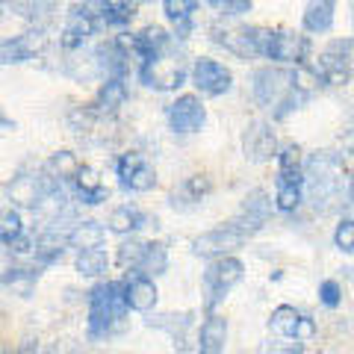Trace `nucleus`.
Segmentation results:
<instances>
[{"label":"nucleus","mask_w":354,"mask_h":354,"mask_svg":"<svg viewBox=\"0 0 354 354\" xmlns=\"http://www.w3.org/2000/svg\"><path fill=\"white\" fill-rule=\"evenodd\" d=\"M342 174H346V165H342V157L334 151H316L304 162V186L316 213L334 209V204L342 195Z\"/></svg>","instance_id":"f257e3e1"},{"label":"nucleus","mask_w":354,"mask_h":354,"mask_svg":"<svg viewBox=\"0 0 354 354\" xmlns=\"http://www.w3.org/2000/svg\"><path fill=\"white\" fill-rule=\"evenodd\" d=\"M127 298H124V283L106 281L92 286L88 292V339L109 337L121 325L127 313Z\"/></svg>","instance_id":"f03ea898"},{"label":"nucleus","mask_w":354,"mask_h":354,"mask_svg":"<svg viewBox=\"0 0 354 354\" xmlns=\"http://www.w3.org/2000/svg\"><path fill=\"white\" fill-rule=\"evenodd\" d=\"M304 201V160L298 145H283L278 151V183H274V209L295 213Z\"/></svg>","instance_id":"7ed1b4c3"},{"label":"nucleus","mask_w":354,"mask_h":354,"mask_svg":"<svg viewBox=\"0 0 354 354\" xmlns=\"http://www.w3.org/2000/svg\"><path fill=\"white\" fill-rule=\"evenodd\" d=\"M242 278H245V266H242V260L230 257V254H221V257L209 260V266L204 269V295H207L204 310L207 313H213Z\"/></svg>","instance_id":"20e7f679"},{"label":"nucleus","mask_w":354,"mask_h":354,"mask_svg":"<svg viewBox=\"0 0 354 354\" xmlns=\"http://www.w3.org/2000/svg\"><path fill=\"white\" fill-rule=\"evenodd\" d=\"M97 30H104V18H101V0H83L77 3L68 18H65V27H62V48L65 50H74V48H83V41H88Z\"/></svg>","instance_id":"39448f33"},{"label":"nucleus","mask_w":354,"mask_h":354,"mask_svg":"<svg viewBox=\"0 0 354 354\" xmlns=\"http://www.w3.org/2000/svg\"><path fill=\"white\" fill-rule=\"evenodd\" d=\"M354 65V39H337L322 50V57L316 62V80L325 86H346L351 77Z\"/></svg>","instance_id":"423d86ee"},{"label":"nucleus","mask_w":354,"mask_h":354,"mask_svg":"<svg viewBox=\"0 0 354 354\" xmlns=\"http://www.w3.org/2000/svg\"><path fill=\"white\" fill-rule=\"evenodd\" d=\"M263 57L281 65H304L310 57V39L290 30H266L263 32Z\"/></svg>","instance_id":"0eeeda50"},{"label":"nucleus","mask_w":354,"mask_h":354,"mask_svg":"<svg viewBox=\"0 0 354 354\" xmlns=\"http://www.w3.org/2000/svg\"><path fill=\"white\" fill-rule=\"evenodd\" d=\"M298 71L290 68H260L254 71V80H251V95L260 106H278L281 97L290 92L292 83H295Z\"/></svg>","instance_id":"6e6552de"},{"label":"nucleus","mask_w":354,"mask_h":354,"mask_svg":"<svg viewBox=\"0 0 354 354\" xmlns=\"http://www.w3.org/2000/svg\"><path fill=\"white\" fill-rule=\"evenodd\" d=\"M115 177L124 192H151L153 186H157V171H153L151 162L136 151H127L118 157Z\"/></svg>","instance_id":"1a4fd4ad"},{"label":"nucleus","mask_w":354,"mask_h":354,"mask_svg":"<svg viewBox=\"0 0 354 354\" xmlns=\"http://www.w3.org/2000/svg\"><path fill=\"white\" fill-rule=\"evenodd\" d=\"M263 32L260 27H213V41L225 50L236 53L239 59L263 57Z\"/></svg>","instance_id":"9d476101"},{"label":"nucleus","mask_w":354,"mask_h":354,"mask_svg":"<svg viewBox=\"0 0 354 354\" xmlns=\"http://www.w3.org/2000/svg\"><path fill=\"white\" fill-rule=\"evenodd\" d=\"M192 86L207 97H221V95L230 92V86H234V74H230V68H225L221 62L201 57L192 65Z\"/></svg>","instance_id":"9b49d317"},{"label":"nucleus","mask_w":354,"mask_h":354,"mask_svg":"<svg viewBox=\"0 0 354 354\" xmlns=\"http://www.w3.org/2000/svg\"><path fill=\"white\" fill-rule=\"evenodd\" d=\"M44 48H48V36L41 30L21 32L15 39H0V68L3 65H21V62L36 59Z\"/></svg>","instance_id":"f8f14e48"},{"label":"nucleus","mask_w":354,"mask_h":354,"mask_svg":"<svg viewBox=\"0 0 354 354\" xmlns=\"http://www.w3.org/2000/svg\"><path fill=\"white\" fill-rule=\"evenodd\" d=\"M245 239H248V236L242 234L236 225L225 221L221 227H213V230H207V234L198 236V239L192 242V248H195L198 257H221V254L236 251Z\"/></svg>","instance_id":"ddd939ff"},{"label":"nucleus","mask_w":354,"mask_h":354,"mask_svg":"<svg viewBox=\"0 0 354 354\" xmlns=\"http://www.w3.org/2000/svg\"><path fill=\"white\" fill-rule=\"evenodd\" d=\"M165 118H169V127L174 133H198L207 124V109L201 104V97L180 95L169 109H165Z\"/></svg>","instance_id":"4468645a"},{"label":"nucleus","mask_w":354,"mask_h":354,"mask_svg":"<svg viewBox=\"0 0 354 354\" xmlns=\"http://www.w3.org/2000/svg\"><path fill=\"white\" fill-rule=\"evenodd\" d=\"M269 216H272V201H269V195H266L263 189H254V192L245 198V201H242L239 213L230 218V225H236L242 234L251 239L254 234H257V230L266 227Z\"/></svg>","instance_id":"2eb2a0df"},{"label":"nucleus","mask_w":354,"mask_h":354,"mask_svg":"<svg viewBox=\"0 0 354 354\" xmlns=\"http://www.w3.org/2000/svg\"><path fill=\"white\" fill-rule=\"evenodd\" d=\"M130 50L139 57V71L157 62L162 53L171 50V36L162 27H145L139 36L130 39Z\"/></svg>","instance_id":"dca6fc26"},{"label":"nucleus","mask_w":354,"mask_h":354,"mask_svg":"<svg viewBox=\"0 0 354 354\" xmlns=\"http://www.w3.org/2000/svg\"><path fill=\"white\" fill-rule=\"evenodd\" d=\"M242 148H245V157L251 162H269L272 157H278V151H281L272 124H266V121L248 124L245 136H242Z\"/></svg>","instance_id":"f3484780"},{"label":"nucleus","mask_w":354,"mask_h":354,"mask_svg":"<svg viewBox=\"0 0 354 354\" xmlns=\"http://www.w3.org/2000/svg\"><path fill=\"white\" fill-rule=\"evenodd\" d=\"M53 183H57V180H50L44 169L39 174H18L15 180L9 183V198H12L15 204H21V207L36 209V204L41 201L44 192H48Z\"/></svg>","instance_id":"a211bd4d"},{"label":"nucleus","mask_w":354,"mask_h":354,"mask_svg":"<svg viewBox=\"0 0 354 354\" xmlns=\"http://www.w3.org/2000/svg\"><path fill=\"white\" fill-rule=\"evenodd\" d=\"M71 186H74V195L80 198V204H86V207H97L109 198V189L101 180V174L95 169H88V165H80V169H77Z\"/></svg>","instance_id":"6ab92c4d"},{"label":"nucleus","mask_w":354,"mask_h":354,"mask_svg":"<svg viewBox=\"0 0 354 354\" xmlns=\"http://www.w3.org/2000/svg\"><path fill=\"white\" fill-rule=\"evenodd\" d=\"M124 298H127L130 310H136V313H148V310H153V304H157V283L151 281V274L136 272L124 283Z\"/></svg>","instance_id":"aec40b11"},{"label":"nucleus","mask_w":354,"mask_h":354,"mask_svg":"<svg viewBox=\"0 0 354 354\" xmlns=\"http://www.w3.org/2000/svg\"><path fill=\"white\" fill-rule=\"evenodd\" d=\"M151 225H157V218H151L148 213H142L139 207H130V204L115 207L106 218V227L113 234H139V230H145Z\"/></svg>","instance_id":"412c9836"},{"label":"nucleus","mask_w":354,"mask_h":354,"mask_svg":"<svg viewBox=\"0 0 354 354\" xmlns=\"http://www.w3.org/2000/svg\"><path fill=\"white\" fill-rule=\"evenodd\" d=\"M0 245L12 248L18 254L32 251V242L24 239V221H21L18 209H12V207L0 209Z\"/></svg>","instance_id":"4be33fe9"},{"label":"nucleus","mask_w":354,"mask_h":354,"mask_svg":"<svg viewBox=\"0 0 354 354\" xmlns=\"http://www.w3.org/2000/svg\"><path fill=\"white\" fill-rule=\"evenodd\" d=\"M225 346H227V322L218 313H207L201 330H198V351L218 354L225 351Z\"/></svg>","instance_id":"5701e85b"},{"label":"nucleus","mask_w":354,"mask_h":354,"mask_svg":"<svg viewBox=\"0 0 354 354\" xmlns=\"http://www.w3.org/2000/svg\"><path fill=\"white\" fill-rule=\"evenodd\" d=\"M334 12H337V0H307L301 24L307 32L322 36V32H330V27H334Z\"/></svg>","instance_id":"b1692460"},{"label":"nucleus","mask_w":354,"mask_h":354,"mask_svg":"<svg viewBox=\"0 0 354 354\" xmlns=\"http://www.w3.org/2000/svg\"><path fill=\"white\" fill-rule=\"evenodd\" d=\"M127 77L124 74H106V83L101 86V92L95 97V109L97 113H115V109L127 101Z\"/></svg>","instance_id":"393cba45"},{"label":"nucleus","mask_w":354,"mask_h":354,"mask_svg":"<svg viewBox=\"0 0 354 354\" xmlns=\"http://www.w3.org/2000/svg\"><path fill=\"white\" fill-rule=\"evenodd\" d=\"M65 245H68V234H59L57 227H50L32 242V257H36L39 266H50L62 257Z\"/></svg>","instance_id":"a878e982"},{"label":"nucleus","mask_w":354,"mask_h":354,"mask_svg":"<svg viewBox=\"0 0 354 354\" xmlns=\"http://www.w3.org/2000/svg\"><path fill=\"white\" fill-rule=\"evenodd\" d=\"M162 12L174 24L177 39H189L192 21L198 12V0H162Z\"/></svg>","instance_id":"bb28decb"},{"label":"nucleus","mask_w":354,"mask_h":354,"mask_svg":"<svg viewBox=\"0 0 354 354\" xmlns=\"http://www.w3.org/2000/svg\"><path fill=\"white\" fill-rule=\"evenodd\" d=\"M169 269V248L165 242H142V251H139V260H136V269L133 272H142V274H151L157 278Z\"/></svg>","instance_id":"cd10ccee"},{"label":"nucleus","mask_w":354,"mask_h":354,"mask_svg":"<svg viewBox=\"0 0 354 354\" xmlns=\"http://www.w3.org/2000/svg\"><path fill=\"white\" fill-rule=\"evenodd\" d=\"M39 269H32V266H12V269H6L0 274V283L9 286L12 292H18L21 298H30L32 290H36L39 283Z\"/></svg>","instance_id":"c85d7f7f"},{"label":"nucleus","mask_w":354,"mask_h":354,"mask_svg":"<svg viewBox=\"0 0 354 354\" xmlns=\"http://www.w3.org/2000/svg\"><path fill=\"white\" fill-rule=\"evenodd\" d=\"M209 180L204 174H195V177H189V180H183L180 183V189H177L174 195H171V207H186V204H201L204 198L209 195Z\"/></svg>","instance_id":"c756f323"},{"label":"nucleus","mask_w":354,"mask_h":354,"mask_svg":"<svg viewBox=\"0 0 354 354\" xmlns=\"http://www.w3.org/2000/svg\"><path fill=\"white\" fill-rule=\"evenodd\" d=\"M136 0H101L104 27H127L136 15Z\"/></svg>","instance_id":"7c9ffc66"},{"label":"nucleus","mask_w":354,"mask_h":354,"mask_svg":"<svg viewBox=\"0 0 354 354\" xmlns=\"http://www.w3.org/2000/svg\"><path fill=\"white\" fill-rule=\"evenodd\" d=\"M104 239H106V230L97 221H77L74 230H68V245H74L77 251L97 248V245H104Z\"/></svg>","instance_id":"2f4dec72"},{"label":"nucleus","mask_w":354,"mask_h":354,"mask_svg":"<svg viewBox=\"0 0 354 354\" xmlns=\"http://www.w3.org/2000/svg\"><path fill=\"white\" fill-rule=\"evenodd\" d=\"M80 165L83 162L77 160L71 151H59V153H53V157L44 162V171H48V177L50 180H57V183H71Z\"/></svg>","instance_id":"473e14b6"},{"label":"nucleus","mask_w":354,"mask_h":354,"mask_svg":"<svg viewBox=\"0 0 354 354\" xmlns=\"http://www.w3.org/2000/svg\"><path fill=\"white\" fill-rule=\"evenodd\" d=\"M77 272L83 274V278H97V274H104L106 272V266H109V257H106V251L97 245V248H80L77 251Z\"/></svg>","instance_id":"72a5a7b5"},{"label":"nucleus","mask_w":354,"mask_h":354,"mask_svg":"<svg viewBox=\"0 0 354 354\" xmlns=\"http://www.w3.org/2000/svg\"><path fill=\"white\" fill-rule=\"evenodd\" d=\"M298 319H301V313H298L295 307L281 304V307H274V310H272V316H269V328H272V334H278V337H292V339H295Z\"/></svg>","instance_id":"f704fd0d"},{"label":"nucleus","mask_w":354,"mask_h":354,"mask_svg":"<svg viewBox=\"0 0 354 354\" xmlns=\"http://www.w3.org/2000/svg\"><path fill=\"white\" fill-rule=\"evenodd\" d=\"M334 245L342 254H354V218H342L334 230Z\"/></svg>","instance_id":"c9c22d12"},{"label":"nucleus","mask_w":354,"mask_h":354,"mask_svg":"<svg viewBox=\"0 0 354 354\" xmlns=\"http://www.w3.org/2000/svg\"><path fill=\"white\" fill-rule=\"evenodd\" d=\"M139 251H142V239H127L118 245V266L124 269H136V260H139Z\"/></svg>","instance_id":"e433bc0d"},{"label":"nucleus","mask_w":354,"mask_h":354,"mask_svg":"<svg viewBox=\"0 0 354 354\" xmlns=\"http://www.w3.org/2000/svg\"><path fill=\"white\" fill-rule=\"evenodd\" d=\"M221 15H245L251 12V0H207Z\"/></svg>","instance_id":"4c0bfd02"},{"label":"nucleus","mask_w":354,"mask_h":354,"mask_svg":"<svg viewBox=\"0 0 354 354\" xmlns=\"http://www.w3.org/2000/svg\"><path fill=\"white\" fill-rule=\"evenodd\" d=\"M319 301H322L325 307H339V301H342V290H339V283L337 281H322L319 283Z\"/></svg>","instance_id":"58836bf2"},{"label":"nucleus","mask_w":354,"mask_h":354,"mask_svg":"<svg viewBox=\"0 0 354 354\" xmlns=\"http://www.w3.org/2000/svg\"><path fill=\"white\" fill-rule=\"evenodd\" d=\"M316 334V322L310 316H301L298 319V328H295V339H310Z\"/></svg>","instance_id":"ea45409f"},{"label":"nucleus","mask_w":354,"mask_h":354,"mask_svg":"<svg viewBox=\"0 0 354 354\" xmlns=\"http://www.w3.org/2000/svg\"><path fill=\"white\" fill-rule=\"evenodd\" d=\"M12 127H15V121L9 118V115L3 113V109H0V130H12Z\"/></svg>","instance_id":"a19ab883"},{"label":"nucleus","mask_w":354,"mask_h":354,"mask_svg":"<svg viewBox=\"0 0 354 354\" xmlns=\"http://www.w3.org/2000/svg\"><path fill=\"white\" fill-rule=\"evenodd\" d=\"M346 198H348V204L354 207V169H351V174H348V192H346Z\"/></svg>","instance_id":"79ce46f5"}]
</instances>
